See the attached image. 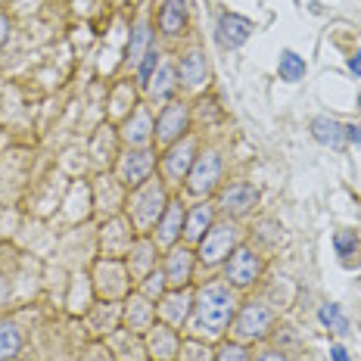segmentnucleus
<instances>
[{
    "label": "nucleus",
    "instance_id": "dca6fc26",
    "mask_svg": "<svg viewBox=\"0 0 361 361\" xmlns=\"http://www.w3.org/2000/svg\"><path fill=\"white\" fill-rule=\"evenodd\" d=\"M190 309H193V299H190V293L187 290H175V293H169V296L159 299V315L165 318V324L169 327L184 324L187 315H190Z\"/></svg>",
    "mask_w": 361,
    "mask_h": 361
},
{
    "label": "nucleus",
    "instance_id": "5701e85b",
    "mask_svg": "<svg viewBox=\"0 0 361 361\" xmlns=\"http://www.w3.org/2000/svg\"><path fill=\"white\" fill-rule=\"evenodd\" d=\"M150 135H153V118L146 109H137L135 118H128V125H125V140H128L131 146H144L150 144Z\"/></svg>",
    "mask_w": 361,
    "mask_h": 361
},
{
    "label": "nucleus",
    "instance_id": "7ed1b4c3",
    "mask_svg": "<svg viewBox=\"0 0 361 361\" xmlns=\"http://www.w3.org/2000/svg\"><path fill=\"white\" fill-rule=\"evenodd\" d=\"M240 243V231L237 224L231 222H222V224H212L206 231V237L199 240V262L203 265H218L237 249Z\"/></svg>",
    "mask_w": 361,
    "mask_h": 361
},
{
    "label": "nucleus",
    "instance_id": "423d86ee",
    "mask_svg": "<svg viewBox=\"0 0 361 361\" xmlns=\"http://www.w3.org/2000/svg\"><path fill=\"white\" fill-rule=\"evenodd\" d=\"M187 125H190V109H187V103H169L156 118V140L162 146L178 144L180 135L187 131Z\"/></svg>",
    "mask_w": 361,
    "mask_h": 361
},
{
    "label": "nucleus",
    "instance_id": "20e7f679",
    "mask_svg": "<svg viewBox=\"0 0 361 361\" xmlns=\"http://www.w3.org/2000/svg\"><path fill=\"white\" fill-rule=\"evenodd\" d=\"M218 180H222V156H218V150L199 153L197 162H193V169H190V175H187V187H190V193H197V197H209V193L218 187Z\"/></svg>",
    "mask_w": 361,
    "mask_h": 361
},
{
    "label": "nucleus",
    "instance_id": "0eeeda50",
    "mask_svg": "<svg viewBox=\"0 0 361 361\" xmlns=\"http://www.w3.org/2000/svg\"><path fill=\"white\" fill-rule=\"evenodd\" d=\"M233 327H237V337L240 339H259L268 333L271 327V312L265 309L262 302H246L243 309H240L237 321H233Z\"/></svg>",
    "mask_w": 361,
    "mask_h": 361
},
{
    "label": "nucleus",
    "instance_id": "ddd939ff",
    "mask_svg": "<svg viewBox=\"0 0 361 361\" xmlns=\"http://www.w3.org/2000/svg\"><path fill=\"white\" fill-rule=\"evenodd\" d=\"M184 206L180 203H169L162 212V218L156 222V246H175V240L180 237V231H184Z\"/></svg>",
    "mask_w": 361,
    "mask_h": 361
},
{
    "label": "nucleus",
    "instance_id": "393cba45",
    "mask_svg": "<svg viewBox=\"0 0 361 361\" xmlns=\"http://www.w3.org/2000/svg\"><path fill=\"white\" fill-rule=\"evenodd\" d=\"M178 88V82H175V69L171 66H159L156 69V78L150 82V91H153V97L156 100H165V97H171Z\"/></svg>",
    "mask_w": 361,
    "mask_h": 361
},
{
    "label": "nucleus",
    "instance_id": "aec40b11",
    "mask_svg": "<svg viewBox=\"0 0 361 361\" xmlns=\"http://www.w3.org/2000/svg\"><path fill=\"white\" fill-rule=\"evenodd\" d=\"M209 227H212V206L199 203V206H193V212L184 218V237L190 240V243H199Z\"/></svg>",
    "mask_w": 361,
    "mask_h": 361
},
{
    "label": "nucleus",
    "instance_id": "1a4fd4ad",
    "mask_svg": "<svg viewBox=\"0 0 361 361\" xmlns=\"http://www.w3.org/2000/svg\"><path fill=\"white\" fill-rule=\"evenodd\" d=\"M256 203H259V190L252 184H246V180L224 187L222 197H218V206H222L227 215H233V218L246 215V212H249Z\"/></svg>",
    "mask_w": 361,
    "mask_h": 361
},
{
    "label": "nucleus",
    "instance_id": "f8f14e48",
    "mask_svg": "<svg viewBox=\"0 0 361 361\" xmlns=\"http://www.w3.org/2000/svg\"><path fill=\"white\" fill-rule=\"evenodd\" d=\"M156 165V153L153 150H135L122 159V178L125 184L131 187H140L144 180H150V171Z\"/></svg>",
    "mask_w": 361,
    "mask_h": 361
},
{
    "label": "nucleus",
    "instance_id": "9d476101",
    "mask_svg": "<svg viewBox=\"0 0 361 361\" xmlns=\"http://www.w3.org/2000/svg\"><path fill=\"white\" fill-rule=\"evenodd\" d=\"M193 162H197V144L190 137L180 140V144H171L169 153H165V175L171 180H184L190 175Z\"/></svg>",
    "mask_w": 361,
    "mask_h": 361
},
{
    "label": "nucleus",
    "instance_id": "f3484780",
    "mask_svg": "<svg viewBox=\"0 0 361 361\" xmlns=\"http://www.w3.org/2000/svg\"><path fill=\"white\" fill-rule=\"evenodd\" d=\"M190 277H193V252L184 249V246H180V249H171L169 259H165V280L180 290Z\"/></svg>",
    "mask_w": 361,
    "mask_h": 361
},
{
    "label": "nucleus",
    "instance_id": "6ab92c4d",
    "mask_svg": "<svg viewBox=\"0 0 361 361\" xmlns=\"http://www.w3.org/2000/svg\"><path fill=\"white\" fill-rule=\"evenodd\" d=\"M153 318H156V305H150L146 296H131L128 309H125V321L131 330H150Z\"/></svg>",
    "mask_w": 361,
    "mask_h": 361
},
{
    "label": "nucleus",
    "instance_id": "c756f323",
    "mask_svg": "<svg viewBox=\"0 0 361 361\" xmlns=\"http://www.w3.org/2000/svg\"><path fill=\"white\" fill-rule=\"evenodd\" d=\"M180 361H212V352L206 349L203 343H197V339H190V343H180Z\"/></svg>",
    "mask_w": 361,
    "mask_h": 361
},
{
    "label": "nucleus",
    "instance_id": "2eb2a0df",
    "mask_svg": "<svg viewBox=\"0 0 361 361\" xmlns=\"http://www.w3.org/2000/svg\"><path fill=\"white\" fill-rule=\"evenodd\" d=\"M178 72H180V84L184 88H203L206 82H209V63H206V56L199 50H190L180 56L178 63Z\"/></svg>",
    "mask_w": 361,
    "mask_h": 361
},
{
    "label": "nucleus",
    "instance_id": "2f4dec72",
    "mask_svg": "<svg viewBox=\"0 0 361 361\" xmlns=\"http://www.w3.org/2000/svg\"><path fill=\"white\" fill-rule=\"evenodd\" d=\"M215 361H252V358H249V352H246L240 343H227V346L218 349V358Z\"/></svg>",
    "mask_w": 361,
    "mask_h": 361
},
{
    "label": "nucleus",
    "instance_id": "4c0bfd02",
    "mask_svg": "<svg viewBox=\"0 0 361 361\" xmlns=\"http://www.w3.org/2000/svg\"><path fill=\"white\" fill-rule=\"evenodd\" d=\"M358 106H361V97H358Z\"/></svg>",
    "mask_w": 361,
    "mask_h": 361
},
{
    "label": "nucleus",
    "instance_id": "c9c22d12",
    "mask_svg": "<svg viewBox=\"0 0 361 361\" xmlns=\"http://www.w3.org/2000/svg\"><path fill=\"white\" fill-rule=\"evenodd\" d=\"M10 41V22H6V16H0V47Z\"/></svg>",
    "mask_w": 361,
    "mask_h": 361
},
{
    "label": "nucleus",
    "instance_id": "473e14b6",
    "mask_svg": "<svg viewBox=\"0 0 361 361\" xmlns=\"http://www.w3.org/2000/svg\"><path fill=\"white\" fill-rule=\"evenodd\" d=\"M346 140L361 146V125H346Z\"/></svg>",
    "mask_w": 361,
    "mask_h": 361
},
{
    "label": "nucleus",
    "instance_id": "39448f33",
    "mask_svg": "<svg viewBox=\"0 0 361 361\" xmlns=\"http://www.w3.org/2000/svg\"><path fill=\"white\" fill-rule=\"evenodd\" d=\"M262 274V259L249 249V246H237V249L227 256L224 265V277L231 280L233 286H252Z\"/></svg>",
    "mask_w": 361,
    "mask_h": 361
},
{
    "label": "nucleus",
    "instance_id": "f03ea898",
    "mask_svg": "<svg viewBox=\"0 0 361 361\" xmlns=\"http://www.w3.org/2000/svg\"><path fill=\"white\" fill-rule=\"evenodd\" d=\"M165 206H169V199H165L162 184L159 180H144L135 190V197H131V218H135L140 231H146V227H153L162 218Z\"/></svg>",
    "mask_w": 361,
    "mask_h": 361
},
{
    "label": "nucleus",
    "instance_id": "f257e3e1",
    "mask_svg": "<svg viewBox=\"0 0 361 361\" xmlns=\"http://www.w3.org/2000/svg\"><path fill=\"white\" fill-rule=\"evenodd\" d=\"M193 309H197V321H193L197 333L222 337L227 327H231V321L237 318V299H233V293L227 286L209 284L206 290H199Z\"/></svg>",
    "mask_w": 361,
    "mask_h": 361
},
{
    "label": "nucleus",
    "instance_id": "7c9ffc66",
    "mask_svg": "<svg viewBox=\"0 0 361 361\" xmlns=\"http://www.w3.org/2000/svg\"><path fill=\"white\" fill-rule=\"evenodd\" d=\"M333 246H337V252L339 256H352V252L358 249V237H355V231H339L337 237H333Z\"/></svg>",
    "mask_w": 361,
    "mask_h": 361
},
{
    "label": "nucleus",
    "instance_id": "4be33fe9",
    "mask_svg": "<svg viewBox=\"0 0 361 361\" xmlns=\"http://www.w3.org/2000/svg\"><path fill=\"white\" fill-rule=\"evenodd\" d=\"M22 346H25L22 330H19V327L13 324V321H0V361L19 358Z\"/></svg>",
    "mask_w": 361,
    "mask_h": 361
},
{
    "label": "nucleus",
    "instance_id": "bb28decb",
    "mask_svg": "<svg viewBox=\"0 0 361 361\" xmlns=\"http://www.w3.org/2000/svg\"><path fill=\"white\" fill-rule=\"evenodd\" d=\"M150 25L146 22H137L135 25V31H131V44H128V56H131V63H137L140 56H144L146 50H150Z\"/></svg>",
    "mask_w": 361,
    "mask_h": 361
},
{
    "label": "nucleus",
    "instance_id": "f704fd0d",
    "mask_svg": "<svg viewBox=\"0 0 361 361\" xmlns=\"http://www.w3.org/2000/svg\"><path fill=\"white\" fill-rule=\"evenodd\" d=\"M349 72H352L355 78H361V50H358V53H352V56H349Z\"/></svg>",
    "mask_w": 361,
    "mask_h": 361
},
{
    "label": "nucleus",
    "instance_id": "72a5a7b5",
    "mask_svg": "<svg viewBox=\"0 0 361 361\" xmlns=\"http://www.w3.org/2000/svg\"><path fill=\"white\" fill-rule=\"evenodd\" d=\"M330 358H333V361H352V358H349V352H346L339 343H333V346H330Z\"/></svg>",
    "mask_w": 361,
    "mask_h": 361
},
{
    "label": "nucleus",
    "instance_id": "cd10ccee",
    "mask_svg": "<svg viewBox=\"0 0 361 361\" xmlns=\"http://www.w3.org/2000/svg\"><path fill=\"white\" fill-rule=\"evenodd\" d=\"M159 56H162V53H159L156 47H150V50L140 56V63H137V78H140V84H144V88H150L153 72L159 69Z\"/></svg>",
    "mask_w": 361,
    "mask_h": 361
},
{
    "label": "nucleus",
    "instance_id": "b1692460",
    "mask_svg": "<svg viewBox=\"0 0 361 361\" xmlns=\"http://www.w3.org/2000/svg\"><path fill=\"white\" fill-rule=\"evenodd\" d=\"M153 252H156V246H153V240H140V243H131V274L135 277H144V274L153 271V265H156V259H153Z\"/></svg>",
    "mask_w": 361,
    "mask_h": 361
},
{
    "label": "nucleus",
    "instance_id": "412c9836",
    "mask_svg": "<svg viewBox=\"0 0 361 361\" xmlns=\"http://www.w3.org/2000/svg\"><path fill=\"white\" fill-rule=\"evenodd\" d=\"M305 72H309V66H305V59L299 56L296 50H280V59H277V75H280V82H286V84H299L305 78Z\"/></svg>",
    "mask_w": 361,
    "mask_h": 361
},
{
    "label": "nucleus",
    "instance_id": "e433bc0d",
    "mask_svg": "<svg viewBox=\"0 0 361 361\" xmlns=\"http://www.w3.org/2000/svg\"><path fill=\"white\" fill-rule=\"evenodd\" d=\"M256 361H286V355H280V352H262Z\"/></svg>",
    "mask_w": 361,
    "mask_h": 361
},
{
    "label": "nucleus",
    "instance_id": "6e6552de",
    "mask_svg": "<svg viewBox=\"0 0 361 361\" xmlns=\"http://www.w3.org/2000/svg\"><path fill=\"white\" fill-rule=\"evenodd\" d=\"M252 35V22L243 16H237V13H222L218 16V25H215V38L218 44L224 47V50H237V47H243L249 41Z\"/></svg>",
    "mask_w": 361,
    "mask_h": 361
},
{
    "label": "nucleus",
    "instance_id": "a211bd4d",
    "mask_svg": "<svg viewBox=\"0 0 361 361\" xmlns=\"http://www.w3.org/2000/svg\"><path fill=\"white\" fill-rule=\"evenodd\" d=\"M312 137H315L318 144L339 150V146L346 144V125H339L337 118H330V116H318L315 122H312Z\"/></svg>",
    "mask_w": 361,
    "mask_h": 361
},
{
    "label": "nucleus",
    "instance_id": "4468645a",
    "mask_svg": "<svg viewBox=\"0 0 361 361\" xmlns=\"http://www.w3.org/2000/svg\"><path fill=\"white\" fill-rule=\"evenodd\" d=\"M190 3L193 0H165L162 10H159V29L162 35L175 38L187 29V19H190Z\"/></svg>",
    "mask_w": 361,
    "mask_h": 361
},
{
    "label": "nucleus",
    "instance_id": "a878e982",
    "mask_svg": "<svg viewBox=\"0 0 361 361\" xmlns=\"http://www.w3.org/2000/svg\"><path fill=\"white\" fill-rule=\"evenodd\" d=\"M318 321H321L324 327H330V330H337V333H349V321H346V315L339 312V305H333V302L321 305Z\"/></svg>",
    "mask_w": 361,
    "mask_h": 361
},
{
    "label": "nucleus",
    "instance_id": "9b49d317",
    "mask_svg": "<svg viewBox=\"0 0 361 361\" xmlns=\"http://www.w3.org/2000/svg\"><path fill=\"white\" fill-rule=\"evenodd\" d=\"M146 349L156 361H175L178 352H180V337L171 327L159 324V327H150V337H146Z\"/></svg>",
    "mask_w": 361,
    "mask_h": 361
},
{
    "label": "nucleus",
    "instance_id": "c85d7f7f",
    "mask_svg": "<svg viewBox=\"0 0 361 361\" xmlns=\"http://www.w3.org/2000/svg\"><path fill=\"white\" fill-rule=\"evenodd\" d=\"M165 286H169L165 271H150V274H146V284H144V296L146 299H162L165 296Z\"/></svg>",
    "mask_w": 361,
    "mask_h": 361
}]
</instances>
